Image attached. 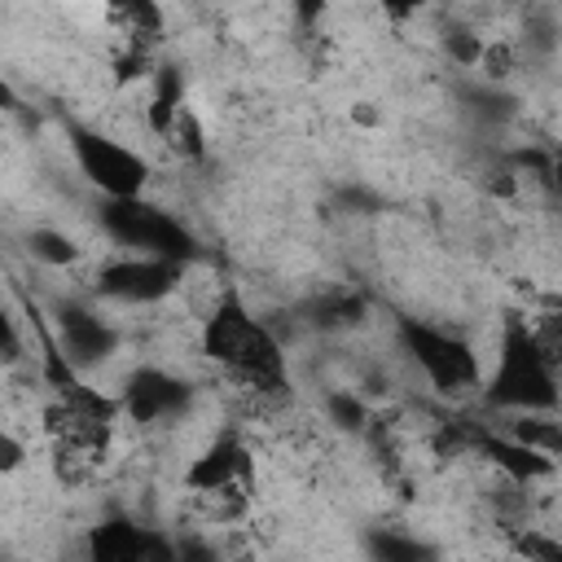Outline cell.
Wrapping results in <instances>:
<instances>
[{"instance_id": "obj_6", "label": "cell", "mask_w": 562, "mask_h": 562, "mask_svg": "<svg viewBox=\"0 0 562 562\" xmlns=\"http://www.w3.org/2000/svg\"><path fill=\"white\" fill-rule=\"evenodd\" d=\"M184 487H189L193 496H206L211 505H224V518L237 514V509L246 505L250 487H255V457H250V448H246L233 430L215 435V439L189 461Z\"/></svg>"}, {"instance_id": "obj_13", "label": "cell", "mask_w": 562, "mask_h": 562, "mask_svg": "<svg viewBox=\"0 0 562 562\" xmlns=\"http://www.w3.org/2000/svg\"><path fill=\"white\" fill-rule=\"evenodd\" d=\"M364 558L369 562H443L435 540H422L400 527H369L364 531Z\"/></svg>"}, {"instance_id": "obj_22", "label": "cell", "mask_w": 562, "mask_h": 562, "mask_svg": "<svg viewBox=\"0 0 562 562\" xmlns=\"http://www.w3.org/2000/svg\"><path fill=\"white\" fill-rule=\"evenodd\" d=\"M0 452H4V457H0V465H4V470H18V461H22V443H18L9 430L0 435Z\"/></svg>"}, {"instance_id": "obj_7", "label": "cell", "mask_w": 562, "mask_h": 562, "mask_svg": "<svg viewBox=\"0 0 562 562\" xmlns=\"http://www.w3.org/2000/svg\"><path fill=\"white\" fill-rule=\"evenodd\" d=\"M180 281H184V263L154 259V255H123V259L101 263L97 294L110 299V303L149 307V303H162L167 294H176Z\"/></svg>"}, {"instance_id": "obj_12", "label": "cell", "mask_w": 562, "mask_h": 562, "mask_svg": "<svg viewBox=\"0 0 562 562\" xmlns=\"http://www.w3.org/2000/svg\"><path fill=\"white\" fill-rule=\"evenodd\" d=\"M180 114H184V70H180L176 61H158V70H154V88H149L145 127H149L158 140H171Z\"/></svg>"}, {"instance_id": "obj_3", "label": "cell", "mask_w": 562, "mask_h": 562, "mask_svg": "<svg viewBox=\"0 0 562 562\" xmlns=\"http://www.w3.org/2000/svg\"><path fill=\"white\" fill-rule=\"evenodd\" d=\"M395 338H400V351L422 369V378L439 395L483 391V369H479V356L470 351L465 338H457V334H448L422 316H408V312L395 316Z\"/></svg>"}, {"instance_id": "obj_9", "label": "cell", "mask_w": 562, "mask_h": 562, "mask_svg": "<svg viewBox=\"0 0 562 562\" xmlns=\"http://www.w3.org/2000/svg\"><path fill=\"white\" fill-rule=\"evenodd\" d=\"M53 334H57V347L66 351V360L79 373L97 369L101 360H110L119 351V329L88 303H61L57 316H53Z\"/></svg>"}, {"instance_id": "obj_17", "label": "cell", "mask_w": 562, "mask_h": 562, "mask_svg": "<svg viewBox=\"0 0 562 562\" xmlns=\"http://www.w3.org/2000/svg\"><path fill=\"white\" fill-rule=\"evenodd\" d=\"M509 549L522 562H562V536H549L540 527H509Z\"/></svg>"}, {"instance_id": "obj_18", "label": "cell", "mask_w": 562, "mask_h": 562, "mask_svg": "<svg viewBox=\"0 0 562 562\" xmlns=\"http://www.w3.org/2000/svg\"><path fill=\"white\" fill-rule=\"evenodd\" d=\"M26 246H31V255H35L40 263H48V268H66V263H75V255H79V246H75L66 233H57V228H31V233H26Z\"/></svg>"}, {"instance_id": "obj_11", "label": "cell", "mask_w": 562, "mask_h": 562, "mask_svg": "<svg viewBox=\"0 0 562 562\" xmlns=\"http://www.w3.org/2000/svg\"><path fill=\"white\" fill-rule=\"evenodd\" d=\"M145 531L149 527L132 522L127 514H110L97 527H88L83 553L88 562H145Z\"/></svg>"}, {"instance_id": "obj_4", "label": "cell", "mask_w": 562, "mask_h": 562, "mask_svg": "<svg viewBox=\"0 0 562 562\" xmlns=\"http://www.w3.org/2000/svg\"><path fill=\"white\" fill-rule=\"evenodd\" d=\"M101 228L127 255H154V259H171V263H184V268L198 259V237L189 233V224L176 220L171 211L145 202V198L101 202Z\"/></svg>"}, {"instance_id": "obj_21", "label": "cell", "mask_w": 562, "mask_h": 562, "mask_svg": "<svg viewBox=\"0 0 562 562\" xmlns=\"http://www.w3.org/2000/svg\"><path fill=\"white\" fill-rule=\"evenodd\" d=\"M443 48H448L457 61L474 66V61H483V48H487V44H479L470 31H448V35H443Z\"/></svg>"}, {"instance_id": "obj_20", "label": "cell", "mask_w": 562, "mask_h": 562, "mask_svg": "<svg viewBox=\"0 0 562 562\" xmlns=\"http://www.w3.org/2000/svg\"><path fill=\"white\" fill-rule=\"evenodd\" d=\"M176 562H228V558L202 536H176Z\"/></svg>"}, {"instance_id": "obj_16", "label": "cell", "mask_w": 562, "mask_h": 562, "mask_svg": "<svg viewBox=\"0 0 562 562\" xmlns=\"http://www.w3.org/2000/svg\"><path fill=\"white\" fill-rule=\"evenodd\" d=\"M110 18L119 22V35L127 40V44H140V48H154V40L162 35V9H154V4H119V9H110Z\"/></svg>"}, {"instance_id": "obj_14", "label": "cell", "mask_w": 562, "mask_h": 562, "mask_svg": "<svg viewBox=\"0 0 562 562\" xmlns=\"http://www.w3.org/2000/svg\"><path fill=\"white\" fill-rule=\"evenodd\" d=\"M505 435H514L549 461H562V417L553 413H518L514 422H505Z\"/></svg>"}, {"instance_id": "obj_5", "label": "cell", "mask_w": 562, "mask_h": 562, "mask_svg": "<svg viewBox=\"0 0 562 562\" xmlns=\"http://www.w3.org/2000/svg\"><path fill=\"white\" fill-rule=\"evenodd\" d=\"M66 145L75 154L79 176L101 193V202H127V198L145 193L149 162L136 149H127L123 140H114L97 127H83V123H66Z\"/></svg>"}, {"instance_id": "obj_1", "label": "cell", "mask_w": 562, "mask_h": 562, "mask_svg": "<svg viewBox=\"0 0 562 562\" xmlns=\"http://www.w3.org/2000/svg\"><path fill=\"white\" fill-rule=\"evenodd\" d=\"M202 351L255 395H281L290 386L281 338L246 307L233 285L220 290V299L202 316Z\"/></svg>"}, {"instance_id": "obj_2", "label": "cell", "mask_w": 562, "mask_h": 562, "mask_svg": "<svg viewBox=\"0 0 562 562\" xmlns=\"http://www.w3.org/2000/svg\"><path fill=\"white\" fill-rule=\"evenodd\" d=\"M558 360L540 342L536 325L518 312H505L501 338H496V364L483 378V400L501 413H558L562 386H558Z\"/></svg>"}, {"instance_id": "obj_15", "label": "cell", "mask_w": 562, "mask_h": 562, "mask_svg": "<svg viewBox=\"0 0 562 562\" xmlns=\"http://www.w3.org/2000/svg\"><path fill=\"white\" fill-rule=\"evenodd\" d=\"M307 312H312L307 321H312L316 329H347V325H360V321H364V299L351 294V290H329V294L312 299Z\"/></svg>"}, {"instance_id": "obj_10", "label": "cell", "mask_w": 562, "mask_h": 562, "mask_svg": "<svg viewBox=\"0 0 562 562\" xmlns=\"http://www.w3.org/2000/svg\"><path fill=\"white\" fill-rule=\"evenodd\" d=\"M470 452L483 457V461H487L505 483H514V487H531V483H540V479H549V474L558 470V461H549V457H540L536 448L518 443L514 435L487 430V426H470Z\"/></svg>"}, {"instance_id": "obj_19", "label": "cell", "mask_w": 562, "mask_h": 562, "mask_svg": "<svg viewBox=\"0 0 562 562\" xmlns=\"http://www.w3.org/2000/svg\"><path fill=\"white\" fill-rule=\"evenodd\" d=\"M325 413H329V422L338 430H364L369 426V404L360 395H351V391H329L325 395Z\"/></svg>"}, {"instance_id": "obj_8", "label": "cell", "mask_w": 562, "mask_h": 562, "mask_svg": "<svg viewBox=\"0 0 562 562\" xmlns=\"http://www.w3.org/2000/svg\"><path fill=\"white\" fill-rule=\"evenodd\" d=\"M193 404V386L158 364H136L127 378H123V391H119V408L127 422L136 426H158V422H176L184 417Z\"/></svg>"}]
</instances>
